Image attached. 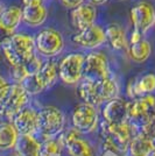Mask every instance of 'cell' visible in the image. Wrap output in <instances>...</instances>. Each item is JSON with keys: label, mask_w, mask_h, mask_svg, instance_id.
<instances>
[{"label": "cell", "mask_w": 155, "mask_h": 156, "mask_svg": "<svg viewBox=\"0 0 155 156\" xmlns=\"http://www.w3.org/2000/svg\"><path fill=\"white\" fill-rule=\"evenodd\" d=\"M102 148L105 153H111L117 156L127 154L128 143L134 135V129L129 121L120 124H109L103 121L99 124Z\"/></svg>", "instance_id": "6da1fadb"}, {"label": "cell", "mask_w": 155, "mask_h": 156, "mask_svg": "<svg viewBox=\"0 0 155 156\" xmlns=\"http://www.w3.org/2000/svg\"><path fill=\"white\" fill-rule=\"evenodd\" d=\"M0 49L11 66L25 64L36 54L34 37L22 33H14Z\"/></svg>", "instance_id": "7a4b0ae2"}, {"label": "cell", "mask_w": 155, "mask_h": 156, "mask_svg": "<svg viewBox=\"0 0 155 156\" xmlns=\"http://www.w3.org/2000/svg\"><path fill=\"white\" fill-rule=\"evenodd\" d=\"M65 127L64 112L55 105H45L38 110L36 136L41 141L58 136Z\"/></svg>", "instance_id": "3957f363"}, {"label": "cell", "mask_w": 155, "mask_h": 156, "mask_svg": "<svg viewBox=\"0 0 155 156\" xmlns=\"http://www.w3.org/2000/svg\"><path fill=\"white\" fill-rule=\"evenodd\" d=\"M31 96L19 83H7L0 90V120H11L29 104Z\"/></svg>", "instance_id": "277c9868"}, {"label": "cell", "mask_w": 155, "mask_h": 156, "mask_svg": "<svg viewBox=\"0 0 155 156\" xmlns=\"http://www.w3.org/2000/svg\"><path fill=\"white\" fill-rule=\"evenodd\" d=\"M127 113L134 134L139 133L145 125L155 118V94L147 93L131 99L127 101Z\"/></svg>", "instance_id": "5b68a950"}, {"label": "cell", "mask_w": 155, "mask_h": 156, "mask_svg": "<svg viewBox=\"0 0 155 156\" xmlns=\"http://www.w3.org/2000/svg\"><path fill=\"white\" fill-rule=\"evenodd\" d=\"M71 125L83 135L93 134L99 128L98 107L89 103H78L71 112Z\"/></svg>", "instance_id": "8992f818"}, {"label": "cell", "mask_w": 155, "mask_h": 156, "mask_svg": "<svg viewBox=\"0 0 155 156\" xmlns=\"http://www.w3.org/2000/svg\"><path fill=\"white\" fill-rule=\"evenodd\" d=\"M85 55L70 52L58 62V79L65 85H77L83 78Z\"/></svg>", "instance_id": "52a82bcc"}, {"label": "cell", "mask_w": 155, "mask_h": 156, "mask_svg": "<svg viewBox=\"0 0 155 156\" xmlns=\"http://www.w3.org/2000/svg\"><path fill=\"white\" fill-rule=\"evenodd\" d=\"M35 50L40 56L52 58L64 49L62 34L54 28H45L35 36Z\"/></svg>", "instance_id": "ba28073f"}, {"label": "cell", "mask_w": 155, "mask_h": 156, "mask_svg": "<svg viewBox=\"0 0 155 156\" xmlns=\"http://www.w3.org/2000/svg\"><path fill=\"white\" fill-rule=\"evenodd\" d=\"M111 75L110 62L104 52L91 51L85 55L83 63V79L98 82Z\"/></svg>", "instance_id": "9c48e42d"}, {"label": "cell", "mask_w": 155, "mask_h": 156, "mask_svg": "<svg viewBox=\"0 0 155 156\" xmlns=\"http://www.w3.org/2000/svg\"><path fill=\"white\" fill-rule=\"evenodd\" d=\"M62 135L64 149L69 156H97L91 143L74 127H70L65 133H62Z\"/></svg>", "instance_id": "30bf717a"}, {"label": "cell", "mask_w": 155, "mask_h": 156, "mask_svg": "<svg viewBox=\"0 0 155 156\" xmlns=\"http://www.w3.org/2000/svg\"><path fill=\"white\" fill-rule=\"evenodd\" d=\"M131 21L134 29L145 34L155 25V8L148 1H140L131 9Z\"/></svg>", "instance_id": "8fae6325"}, {"label": "cell", "mask_w": 155, "mask_h": 156, "mask_svg": "<svg viewBox=\"0 0 155 156\" xmlns=\"http://www.w3.org/2000/svg\"><path fill=\"white\" fill-rule=\"evenodd\" d=\"M100 115L103 121L109 124H120L128 121L127 101L120 97H116L105 101L100 106Z\"/></svg>", "instance_id": "7c38bea8"}, {"label": "cell", "mask_w": 155, "mask_h": 156, "mask_svg": "<svg viewBox=\"0 0 155 156\" xmlns=\"http://www.w3.org/2000/svg\"><path fill=\"white\" fill-rule=\"evenodd\" d=\"M72 41L75 44L84 49H96L106 42L105 29L103 27L93 23L92 26L88 27L83 30H79L76 35H74Z\"/></svg>", "instance_id": "4fadbf2b"}, {"label": "cell", "mask_w": 155, "mask_h": 156, "mask_svg": "<svg viewBox=\"0 0 155 156\" xmlns=\"http://www.w3.org/2000/svg\"><path fill=\"white\" fill-rule=\"evenodd\" d=\"M11 121L19 134H36L38 110L27 105L11 119Z\"/></svg>", "instance_id": "5bb4252c"}, {"label": "cell", "mask_w": 155, "mask_h": 156, "mask_svg": "<svg viewBox=\"0 0 155 156\" xmlns=\"http://www.w3.org/2000/svg\"><path fill=\"white\" fill-rule=\"evenodd\" d=\"M96 19H97V9L92 2L90 4L83 2L79 6L75 7L71 12V22L78 32L92 26Z\"/></svg>", "instance_id": "9a60e30c"}, {"label": "cell", "mask_w": 155, "mask_h": 156, "mask_svg": "<svg viewBox=\"0 0 155 156\" xmlns=\"http://www.w3.org/2000/svg\"><path fill=\"white\" fill-rule=\"evenodd\" d=\"M155 92V73L148 72L140 77L131 79L126 86V94L131 99Z\"/></svg>", "instance_id": "2e32d148"}, {"label": "cell", "mask_w": 155, "mask_h": 156, "mask_svg": "<svg viewBox=\"0 0 155 156\" xmlns=\"http://www.w3.org/2000/svg\"><path fill=\"white\" fill-rule=\"evenodd\" d=\"M93 89L98 107L110 99L119 97V84L116 78L112 76L98 82H93Z\"/></svg>", "instance_id": "e0dca14e"}, {"label": "cell", "mask_w": 155, "mask_h": 156, "mask_svg": "<svg viewBox=\"0 0 155 156\" xmlns=\"http://www.w3.org/2000/svg\"><path fill=\"white\" fill-rule=\"evenodd\" d=\"M42 141L35 134H20L14 147L15 156H41Z\"/></svg>", "instance_id": "ac0fdd59"}, {"label": "cell", "mask_w": 155, "mask_h": 156, "mask_svg": "<svg viewBox=\"0 0 155 156\" xmlns=\"http://www.w3.org/2000/svg\"><path fill=\"white\" fill-rule=\"evenodd\" d=\"M35 76L43 91L50 89L58 79V63L54 59H47L42 63Z\"/></svg>", "instance_id": "d6986e66"}, {"label": "cell", "mask_w": 155, "mask_h": 156, "mask_svg": "<svg viewBox=\"0 0 155 156\" xmlns=\"http://www.w3.org/2000/svg\"><path fill=\"white\" fill-rule=\"evenodd\" d=\"M155 148L154 142L145 133H135L128 143V156H147Z\"/></svg>", "instance_id": "ffe728a7"}, {"label": "cell", "mask_w": 155, "mask_h": 156, "mask_svg": "<svg viewBox=\"0 0 155 156\" xmlns=\"http://www.w3.org/2000/svg\"><path fill=\"white\" fill-rule=\"evenodd\" d=\"M48 16L47 8L43 4L25 5L22 8V21L28 26H41Z\"/></svg>", "instance_id": "44dd1931"}, {"label": "cell", "mask_w": 155, "mask_h": 156, "mask_svg": "<svg viewBox=\"0 0 155 156\" xmlns=\"http://www.w3.org/2000/svg\"><path fill=\"white\" fill-rule=\"evenodd\" d=\"M19 135L11 120H0V151L14 149Z\"/></svg>", "instance_id": "7402d4cb"}, {"label": "cell", "mask_w": 155, "mask_h": 156, "mask_svg": "<svg viewBox=\"0 0 155 156\" xmlns=\"http://www.w3.org/2000/svg\"><path fill=\"white\" fill-rule=\"evenodd\" d=\"M106 41L110 42L111 47L114 50H125L128 47V40L126 36V32L123 27L118 23H110L105 29Z\"/></svg>", "instance_id": "603a6c76"}, {"label": "cell", "mask_w": 155, "mask_h": 156, "mask_svg": "<svg viewBox=\"0 0 155 156\" xmlns=\"http://www.w3.org/2000/svg\"><path fill=\"white\" fill-rule=\"evenodd\" d=\"M129 58L135 63H143L149 58L152 54V44L146 39H141L138 42L129 43L127 47Z\"/></svg>", "instance_id": "cb8c5ba5"}, {"label": "cell", "mask_w": 155, "mask_h": 156, "mask_svg": "<svg viewBox=\"0 0 155 156\" xmlns=\"http://www.w3.org/2000/svg\"><path fill=\"white\" fill-rule=\"evenodd\" d=\"M22 21V8L18 6L5 7L0 14V23L6 29L14 32Z\"/></svg>", "instance_id": "d4e9b609"}, {"label": "cell", "mask_w": 155, "mask_h": 156, "mask_svg": "<svg viewBox=\"0 0 155 156\" xmlns=\"http://www.w3.org/2000/svg\"><path fill=\"white\" fill-rule=\"evenodd\" d=\"M64 148L63 135L59 134L58 136L48 139L42 141L41 146V156H58L61 150Z\"/></svg>", "instance_id": "484cf974"}, {"label": "cell", "mask_w": 155, "mask_h": 156, "mask_svg": "<svg viewBox=\"0 0 155 156\" xmlns=\"http://www.w3.org/2000/svg\"><path fill=\"white\" fill-rule=\"evenodd\" d=\"M20 84H21V86L26 90V92L29 96H36V94H39L41 92H43V90H42L41 86H40L39 82H38V79H36L35 73L27 76Z\"/></svg>", "instance_id": "4316f807"}, {"label": "cell", "mask_w": 155, "mask_h": 156, "mask_svg": "<svg viewBox=\"0 0 155 156\" xmlns=\"http://www.w3.org/2000/svg\"><path fill=\"white\" fill-rule=\"evenodd\" d=\"M42 63H43L42 58L35 54L32 58L29 59V61H27L26 63L22 65L25 66L27 73H28V76H29V75H34V73H36V72L39 71L40 68H41V65H42Z\"/></svg>", "instance_id": "83f0119b"}, {"label": "cell", "mask_w": 155, "mask_h": 156, "mask_svg": "<svg viewBox=\"0 0 155 156\" xmlns=\"http://www.w3.org/2000/svg\"><path fill=\"white\" fill-rule=\"evenodd\" d=\"M139 133H145V134H147V135L153 140L154 146H155V118L153 120H150L147 125H145Z\"/></svg>", "instance_id": "f1b7e54d"}, {"label": "cell", "mask_w": 155, "mask_h": 156, "mask_svg": "<svg viewBox=\"0 0 155 156\" xmlns=\"http://www.w3.org/2000/svg\"><path fill=\"white\" fill-rule=\"evenodd\" d=\"M13 34H14V32H11V30L6 29L5 27L0 23V48H1V46H2Z\"/></svg>", "instance_id": "f546056e"}, {"label": "cell", "mask_w": 155, "mask_h": 156, "mask_svg": "<svg viewBox=\"0 0 155 156\" xmlns=\"http://www.w3.org/2000/svg\"><path fill=\"white\" fill-rule=\"evenodd\" d=\"M61 2H62V5L67 8H71V9H74L75 7L79 6L81 4H83L84 2V0H61Z\"/></svg>", "instance_id": "4dcf8cb0"}, {"label": "cell", "mask_w": 155, "mask_h": 156, "mask_svg": "<svg viewBox=\"0 0 155 156\" xmlns=\"http://www.w3.org/2000/svg\"><path fill=\"white\" fill-rule=\"evenodd\" d=\"M142 34L141 32H139V30H136V29H134L133 32H132V34H131V37H129V41H128V44L129 43H134V42H138V41H140L141 39H143L142 37Z\"/></svg>", "instance_id": "1f68e13d"}, {"label": "cell", "mask_w": 155, "mask_h": 156, "mask_svg": "<svg viewBox=\"0 0 155 156\" xmlns=\"http://www.w3.org/2000/svg\"><path fill=\"white\" fill-rule=\"evenodd\" d=\"M43 0H22L23 5H32V4H42Z\"/></svg>", "instance_id": "d6a6232c"}, {"label": "cell", "mask_w": 155, "mask_h": 156, "mask_svg": "<svg viewBox=\"0 0 155 156\" xmlns=\"http://www.w3.org/2000/svg\"><path fill=\"white\" fill-rule=\"evenodd\" d=\"M7 83H8V82H7L6 79L2 77V76H0V90H1V89H2V87L7 84Z\"/></svg>", "instance_id": "836d02e7"}, {"label": "cell", "mask_w": 155, "mask_h": 156, "mask_svg": "<svg viewBox=\"0 0 155 156\" xmlns=\"http://www.w3.org/2000/svg\"><path fill=\"white\" fill-rule=\"evenodd\" d=\"M92 4H96V5H102V4H105L107 0H90Z\"/></svg>", "instance_id": "e575fe53"}, {"label": "cell", "mask_w": 155, "mask_h": 156, "mask_svg": "<svg viewBox=\"0 0 155 156\" xmlns=\"http://www.w3.org/2000/svg\"><path fill=\"white\" fill-rule=\"evenodd\" d=\"M147 156H155V148L153 150H152V151H150V153H149V154Z\"/></svg>", "instance_id": "d590c367"}, {"label": "cell", "mask_w": 155, "mask_h": 156, "mask_svg": "<svg viewBox=\"0 0 155 156\" xmlns=\"http://www.w3.org/2000/svg\"><path fill=\"white\" fill-rule=\"evenodd\" d=\"M4 8H5V6H4V5H2L1 2H0V14H1V12L4 11Z\"/></svg>", "instance_id": "8d00e7d4"}]
</instances>
